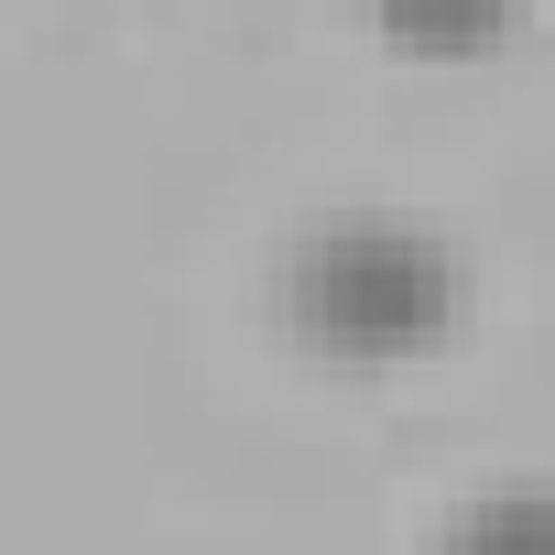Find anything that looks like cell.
Instances as JSON below:
<instances>
[{"label":"cell","mask_w":555,"mask_h":555,"mask_svg":"<svg viewBox=\"0 0 555 555\" xmlns=\"http://www.w3.org/2000/svg\"><path fill=\"white\" fill-rule=\"evenodd\" d=\"M436 555H555V479H468L436 512Z\"/></svg>","instance_id":"cell-2"},{"label":"cell","mask_w":555,"mask_h":555,"mask_svg":"<svg viewBox=\"0 0 555 555\" xmlns=\"http://www.w3.org/2000/svg\"><path fill=\"white\" fill-rule=\"evenodd\" d=\"M272 295L317 349L392 360V349H425L468 306V250H457V229H436L414 207H317L272 250Z\"/></svg>","instance_id":"cell-1"},{"label":"cell","mask_w":555,"mask_h":555,"mask_svg":"<svg viewBox=\"0 0 555 555\" xmlns=\"http://www.w3.org/2000/svg\"><path fill=\"white\" fill-rule=\"evenodd\" d=\"M382 23H392L403 44H490V34H501L490 0H436V12H425V0H392Z\"/></svg>","instance_id":"cell-3"}]
</instances>
